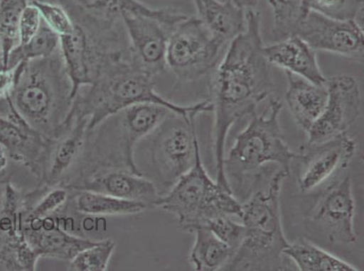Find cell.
<instances>
[{
	"instance_id": "obj_10",
	"label": "cell",
	"mask_w": 364,
	"mask_h": 271,
	"mask_svg": "<svg viewBox=\"0 0 364 271\" xmlns=\"http://www.w3.org/2000/svg\"><path fill=\"white\" fill-rule=\"evenodd\" d=\"M225 46L200 19L187 16L168 38L166 66L181 82L200 80L220 62Z\"/></svg>"
},
{
	"instance_id": "obj_33",
	"label": "cell",
	"mask_w": 364,
	"mask_h": 271,
	"mask_svg": "<svg viewBox=\"0 0 364 271\" xmlns=\"http://www.w3.org/2000/svg\"><path fill=\"white\" fill-rule=\"evenodd\" d=\"M26 64L21 62L14 67L0 69V101L11 98Z\"/></svg>"
},
{
	"instance_id": "obj_14",
	"label": "cell",
	"mask_w": 364,
	"mask_h": 271,
	"mask_svg": "<svg viewBox=\"0 0 364 271\" xmlns=\"http://www.w3.org/2000/svg\"><path fill=\"white\" fill-rule=\"evenodd\" d=\"M0 144L11 160L25 166L39 179L48 156L50 138L39 133L16 111L11 98L1 104Z\"/></svg>"
},
{
	"instance_id": "obj_25",
	"label": "cell",
	"mask_w": 364,
	"mask_h": 271,
	"mask_svg": "<svg viewBox=\"0 0 364 271\" xmlns=\"http://www.w3.org/2000/svg\"><path fill=\"white\" fill-rule=\"evenodd\" d=\"M39 259L22 231H0V270L35 271Z\"/></svg>"
},
{
	"instance_id": "obj_26",
	"label": "cell",
	"mask_w": 364,
	"mask_h": 271,
	"mask_svg": "<svg viewBox=\"0 0 364 271\" xmlns=\"http://www.w3.org/2000/svg\"><path fill=\"white\" fill-rule=\"evenodd\" d=\"M28 3V0H0V48L5 68L9 55L19 44V21Z\"/></svg>"
},
{
	"instance_id": "obj_3",
	"label": "cell",
	"mask_w": 364,
	"mask_h": 271,
	"mask_svg": "<svg viewBox=\"0 0 364 271\" xmlns=\"http://www.w3.org/2000/svg\"><path fill=\"white\" fill-rule=\"evenodd\" d=\"M289 172L279 168L264 189L253 191L242 204V243L223 270H286L284 250L289 245L280 213V192Z\"/></svg>"
},
{
	"instance_id": "obj_20",
	"label": "cell",
	"mask_w": 364,
	"mask_h": 271,
	"mask_svg": "<svg viewBox=\"0 0 364 271\" xmlns=\"http://www.w3.org/2000/svg\"><path fill=\"white\" fill-rule=\"evenodd\" d=\"M286 72V102L294 121L307 133L326 108L328 91L326 85L314 84L299 75Z\"/></svg>"
},
{
	"instance_id": "obj_13",
	"label": "cell",
	"mask_w": 364,
	"mask_h": 271,
	"mask_svg": "<svg viewBox=\"0 0 364 271\" xmlns=\"http://www.w3.org/2000/svg\"><path fill=\"white\" fill-rule=\"evenodd\" d=\"M328 98L318 120L307 132V145L322 143L347 133L362 108L360 84L353 76L341 74L327 79Z\"/></svg>"
},
{
	"instance_id": "obj_8",
	"label": "cell",
	"mask_w": 364,
	"mask_h": 271,
	"mask_svg": "<svg viewBox=\"0 0 364 271\" xmlns=\"http://www.w3.org/2000/svg\"><path fill=\"white\" fill-rule=\"evenodd\" d=\"M154 207L176 217L181 229L191 233L218 217L242 216V204L232 191L208 176L200 154L193 167L159 197Z\"/></svg>"
},
{
	"instance_id": "obj_1",
	"label": "cell",
	"mask_w": 364,
	"mask_h": 271,
	"mask_svg": "<svg viewBox=\"0 0 364 271\" xmlns=\"http://www.w3.org/2000/svg\"><path fill=\"white\" fill-rule=\"evenodd\" d=\"M260 13L247 11L246 29L228 44L213 81V154L217 183L232 191L225 175V144L230 128L257 111L274 88L270 65L264 55ZM233 192V191H232Z\"/></svg>"
},
{
	"instance_id": "obj_36",
	"label": "cell",
	"mask_w": 364,
	"mask_h": 271,
	"mask_svg": "<svg viewBox=\"0 0 364 271\" xmlns=\"http://www.w3.org/2000/svg\"><path fill=\"white\" fill-rule=\"evenodd\" d=\"M5 68L4 62H3V55L1 48H0V69Z\"/></svg>"
},
{
	"instance_id": "obj_2",
	"label": "cell",
	"mask_w": 364,
	"mask_h": 271,
	"mask_svg": "<svg viewBox=\"0 0 364 271\" xmlns=\"http://www.w3.org/2000/svg\"><path fill=\"white\" fill-rule=\"evenodd\" d=\"M144 102L165 106L175 114L183 116L200 115L213 110L211 101L185 106L162 97L155 91L154 77L132 65L129 55L105 65L84 94L78 92L72 109L88 118L90 133L111 116L132 105Z\"/></svg>"
},
{
	"instance_id": "obj_6",
	"label": "cell",
	"mask_w": 364,
	"mask_h": 271,
	"mask_svg": "<svg viewBox=\"0 0 364 271\" xmlns=\"http://www.w3.org/2000/svg\"><path fill=\"white\" fill-rule=\"evenodd\" d=\"M274 40L294 36L314 51L363 62V29L356 21H339L309 11L296 0H267Z\"/></svg>"
},
{
	"instance_id": "obj_30",
	"label": "cell",
	"mask_w": 364,
	"mask_h": 271,
	"mask_svg": "<svg viewBox=\"0 0 364 271\" xmlns=\"http://www.w3.org/2000/svg\"><path fill=\"white\" fill-rule=\"evenodd\" d=\"M35 5L41 13L42 21L53 32L61 38L71 34L74 29V21L64 6L48 1L29 2Z\"/></svg>"
},
{
	"instance_id": "obj_21",
	"label": "cell",
	"mask_w": 364,
	"mask_h": 271,
	"mask_svg": "<svg viewBox=\"0 0 364 271\" xmlns=\"http://www.w3.org/2000/svg\"><path fill=\"white\" fill-rule=\"evenodd\" d=\"M198 18L225 45L245 31L247 11L230 0H193Z\"/></svg>"
},
{
	"instance_id": "obj_27",
	"label": "cell",
	"mask_w": 364,
	"mask_h": 271,
	"mask_svg": "<svg viewBox=\"0 0 364 271\" xmlns=\"http://www.w3.org/2000/svg\"><path fill=\"white\" fill-rule=\"evenodd\" d=\"M60 38L43 23L41 29L31 41L18 45L9 55L6 68L14 67L21 62L48 57L59 50Z\"/></svg>"
},
{
	"instance_id": "obj_9",
	"label": "cell",
	"mask_w": 364,
	"mask_h": 271,
	"mask_svg": "<svg viewBox=\"0 0 364 271\" xmlns=\"http://www.w3.org/2000/svg\"><path fill=\"white\" fill-rule=\"evenodd\" d=\"M197 117L171 114L151 134L149 153L160 196L166 194L196 163L200 154Z\"/></svg>"
},
{
	"instance_id": "obj_12",
	"label": "cell",
	"mask_w": 364,
	"mask_h": 271,
	"mask_svg": "<svg viewBox=\"0 0 364 271\" xmlns=\"http://www.w3.org/2000/svg\"><path fill=\"white\" fill-rule=\"evenodd\" d=\"M354 219L355 201L348 177L334 182L320 194L304 223L307 231L331 243L352 245L357 240Z\"/></svg>"
},
{
	"instance_id": "obj_5",
	"label": "cell",
	"mask_w": 364,
	"mask_h": 271,
	"mask_svg": "<svg viewBox=\"0 0 364 271\" xmlns=\"http://www.w3.org/2000/svg\"><path fill=\"white\" fill-rule=\"evenodd\" d=\"M171 114L175 112L165 106L144 102L111 116L88 134L75 177L100 167L122 168L144 175L135 162V148Z\"/></svg>"
},
{
	"instance_id": "obj_11",
	"label": "cell",
	"mask_w": 364,
	"mask_h": 271,
	"mask_svg": "<svg viewBox=\"0 0 364 271\" xmlns=\"http://www.w3.org/2000/svg\"><path fill=\"white\" fill-rule=\"evenodd\" d=\"M187 16L172 9H155L151 14L122 16L132 65L154 78L164 72L167 67L168 38Z\"/></svg>"
},
{
	"instance_id": "obj_35",
	"label": "cell",
	"mask_w": 364,
	"mask_h": 271,
	"mask_svg": "<svg viewBox=\"0 0 364 271\" xmlns=\"http://www.w3.org/2000/svg\"><path fill=\"white\" fill-rule=\"evenodd\" d=\"M230 1L234 3L235 5L240 6V8L244 9L245 11H247V9H254L255 6H256L258 3V0H230Z\"/></svg>"
},
{
	"instance_id": "obj_7",
	"label": "cell",
	"mask_w": 364,
	"mask_h": 271,
	"mask_svg": "<svg viewBox=\"0 0 364 271\" xmlns=\"http://www.w3.org/2000/svg\"><path fill=\"white\" fill-rule=\"evenodd\" d=\"M281 110V101L271 99L262 114L256 111L248 116L247 127L237 136L224 158V172L230 184L233 182L242 186L254 175L256 178L260 177V168L270 163L290 173L291 165L299 155L290 150L284 140L279 123Z\"/></svg>"
},
{
	"instance_id": "obj_34",
	"label": "cell",
	"mask_w": 364,
	"mask_h": 271,
	"mask_svg": "<svg viewBox=\"0 0 364 271\" xmlns=\"http://www.w3.org/2000/svg\"><path fill=\"white\" fill-rule=\"evenodd\" d=\"M9 160H11V157H9L8 151L0 144V177L6 173V168L9 167Z\"/></svg>"
},
{
	"instance_id": "obj_4",
	"label": "cell",
	"mask_w": 364,
	"mask_h": 271,
	"mask_svg": "<svg viewBox=\"0 0 364 271\" xmlns=\"http://www.w3.org/2000/svg\"><path fill=\"white\" fill-rule=\"evenodd\" d=\"M72 89L59 49L48 57L26 62L11 100L33 128L55 138L72 122L68 120L74 102Z\"/></svg>"
},
{
	"instance_id": "obj_32",
	"label": "cell",
	"mask_w": 364,
	"mask_h": 271,
	"mask_svg": "<svg viewBox=\"0 0 364 271\" xmlns=\"http://www.w3.org/2000/svg\"><path fill=\"white\" fill-rule=\"evenodd\" d=\"M43 24L41 13L35 5L28 3L22 13L18 25V45L28 44L38 34Z\"/></svg>"
},
{
	"instance_id": "obj_37",
	"label": "cell",
	"mask_w": 364,
	"mask_h": 271,
	"mask_svg": "<svg viewBox=\"0 0 364 271\" xmlns=\"http://www.w3.org/2000/svg\"><path fill=\"white\" fill-rule=\"evenodd\" d=\"M81 2H85L86 0H80Z\"/></svg>"
},
{
	"instance_id": "obj_24",
	"label": "cell",
	"mask_w": 364,
	"mask_h": 271,
	"mask_svg": "<svg viewBox=\"0 0 364 271\" xmlns=\"http://www.w3.org/2000/svg\"><path fill=\"white\" fill-rule=\"evenodd\" d=\"M284 256L292 260L301 271H358L355 267L339 259L306 240L289 244Z\"/></svg>"
},
{
	"instance_id": "obj_31",
	"label": "cell",
	"mask_w": 364,
	"mask_h": 271,
	"mask_svg": "<svg viewBox=\"0 0 364 271\" xmlns=\"http://www.w3.org/2000/svg\"><path fill=\"white\" fill-rule=\"evenodd\" d=\"M203 226L208 228L215 236L230 246L234 253L242 243L245 234L243 223H237L232 217H218L208 221Z\"/></svg>"
},
{
	"instance_id": "obj_23",
	"label": "cell",
	"mask_w": 364,
	"mask_h": 271,
	"mask_svg": "<svg viewBox=\"0 0 364 271\" xmlns=\"http://www.w3.org/2000/svg\"><path fill=\"white\" fill-rule=\"evenodd\" d=\"M75 192V209L85 216H134L142 213L148 206L141 201L120 199L109 194L86 190Z\"/></svg>"
},
{
	"instance_id": "obj_29",
	"label": "cell",
	"mask_w": 364,
	"mask_h": 271,
	"mask_svg": "<svg viewBox=\"0 0 364 271\" xmlns=\"http://www.w3.org/2000/svg\"><path fill=\"white\" fill-rule=\"evenodd\" d=\"M302 8L339 21H356L362 13L363 0H300Z\"/></svg>"
},
{
	"instance_id": "obj_19",
	"label": "cell",
	"mask_w": 364,
	"mask_h": 271,
	"mask_svg": "<svg viewBox=\"0 0 364 271\" xmlns=\"http://www.w3.org/2000/svg\"><path fill=\"white\" fill-rule=\"evenodd\" d=\"M263 52L270 65H276L314 84L326 85L327 78L321 71L316 51L301 39L294 36L281 39L264 45Z\"/></svg>"
},
{
	"instance_id": "obj_17",
	"label": "cell",
	"mask_w": 364,
	"mask_h": 271,
	"mask_svg": "<svg viewBox=\"0 0 364 271\" xmlns=\"http://www.w3.org/2000/svg\"><path fill=\"white\" fill-rule=\"evenodd\" d=\"M71 190H86L109 194L120 199L141 201L148 207L154 206L160 197L154 181L144 175L115 167H100L85 172L73 179Z\"/></svg>"
},
{
	"instance_id": "obj_22",
	"label": "cell",
	"mask_w": 364,
	"mask_h": 271,
	"mask_svg": "<svg viewBox=\"0 0 364 271\" xmlns=\"http://www.w3.org/2000/svg\"><path fill=\"white\" fill-rule=\"evenodd\" d=\"M195 241L190 253V261L195 270H223L234 255V250L218 239L208 228L197 227L193 231Z\"/></svg>"
},
{
	"instance_id": "obj_18",
	"label": "cell",
	"mask_w": 364,
	"mask_h": 271,
	"mask_svg": "<svg viewBox=\"0 0 364 271\" xmlns=\"http://www.w3.org/2000/svg\"><path fill=\"white\" fill-rule=\"evenodd\" d=\"M60 214L39 219L23 217L21 214L22 233L39 258L70 261L76 254L95 243L63 229L56 219Z\"/></svg>"
},
{
	"instance_id": "obj_28",
	"label": "cell",
	"mask_w": 364,
	"mask_h": 271,
	"mask_svg": "<svg viewBox=\"0 0 364 271\" xmlns=\"http://www.w3.org/2000/svg\"><path fill=\"white\" fill-rule=\"evenodd\" d=\"M117 247L114 240H97L92 246L76 254L69 261V270L105 271L108 269L112 253Z\"/></svg>"
},
{
	"instance_id": "obj_15",
	"label": "cell",
	"mask_w": 364,
	"mask_h": 271,
	"mask_svg": "<svg viewBox=\"0 0 364 271\" xmlns=\"http://www.w3.org/2000/svg\"><path fill=\"white\" fill-rule=\"evenodd\" d=\"M357 150L355 140L343 133L322 143L307 145L299 154L297 183L302 193H309L328 180L336 172L346 168Z\"/></svg>"
},
{
	"instance_id": "obj_16",
	"label": "cell",
	"mask_w": 364,
	"mask_h": 271,
	"mask_svg": "<svg viewBox=\"0 0 364 271\" xmlns=\"http://www.w3.org/2000/svg\"><path fill=\"white\" fill-rule=\"evenodd\" d=\"M73 121L58 138H50L38 186H65L80 164L88 138V118L71 110Z\"/></svg>"
}]
</instances>
